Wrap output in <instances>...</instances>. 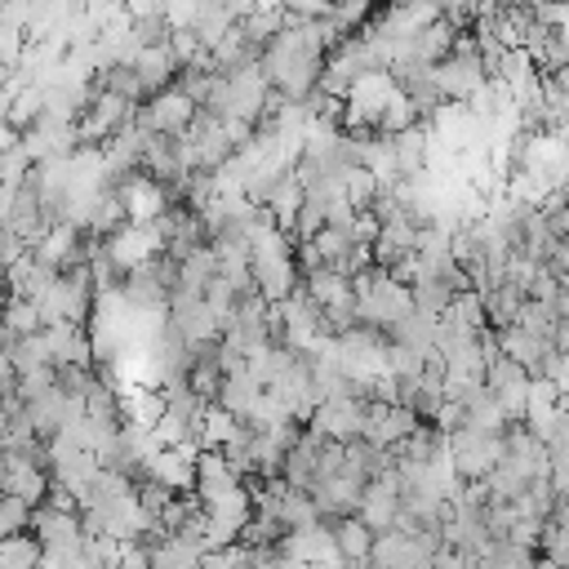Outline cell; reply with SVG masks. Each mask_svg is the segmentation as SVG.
Listing matches in <instances>:
<instances>
[{"label": "cell", "mask_w": 569, "mask_h": 569, "mask_svg": "<svg viewBox=\"0 0 569 569\" xmlns=\"http://www.w3.org/2000/svg\"><path fill=\"white\" fill-rule=\"evenodd\" d=\"M93 302H98V289H93V280H89V267L80 262V267H71V271H62L53 284H49V293L36 302V311H40V325L49 329V325H89V316H93Z\"/></svg>", "instance_id": "6da1fadb"}, {"label": "cell", "mask_w": 569, "mask_h": 569, "mask_svg": "<svg viewBox=\"0 0 569 569\" xmlns=\"http://www.w3.org/2000/svg\"><path fill=\"white\" fill-rule=\"evenodd\" d=\"M485 80H489V76H485V67H480V53H476L471 36H458L453 49H449V58L436 62V89H440L445 102H467Z\"/></svg>", "instance_id": "7a4b0ae2"}, {"label": "cell", "mask_w": 569, "mask_h": 569, "mask_svg": "<svg viewBox=\"0 0 569 569\" xmlns=\"http://www.w3.org/2000/svg\"><path fill=\"white\" fill-rule=\"evenodd\" d=\"M498 458H502V436H480L471 427H462V431L449 436V462H453V476L462 485L489 480L493 467H498Z\"/></svg>", "instance_id": "3957f363"}, {"label": "cell", "mask_w": 569, "mask_h": 569, "mask_svg": "<svg viewBox=\"0 0 569 569\" xmlns=\"http://www.w3.org/2000/svg\"><path fill=\"white\" fill-rule=\"evenodd\" d=\"M133 116H138L133 102H124V98L98 89L93 102H89V107L80 111V120H76V138H80V147H102V142H111L120 129H129Z\"/></svg>", "instance_id": "277c9868"}, {"label": "cell", "mask_w": 569, "mask_h": 569, "mask_svg": "<svg viewBox=\"0 0 569 569\" xmlns=\"http://www.w3.org/2000/svg\"><path fill=\"white\" fill-rule=\"evenodd\" d=\"M182 151H187V164L200 169V173H213V169H222V164L236 156L231 142H227L222 120L209 116V111H196V116H191V124H187V133H182Z\"/></svg>", "instance_id": "5b68a950"}, {"label": "cell", "mask_w": 569, "mask_h": 569, "mask_svg": "<svg viewBox=\"0 0 569 569\" xmlns=\"http://www.w3.org/2000/svg\"><path fill=\"white\" fill-rule=\"evenodd\" d=\"M191 116H196V107L169 84L164 93H151V98L138 107L133 124H138L147 138H182L187 124H191Z\"/></svg>", "instance_id": "8992f818"}, {"label": "cell", "mask_w": 569, "mask_h": 569, "mask_svg": "<svg viewBox=\"0 0 569 569\" xmlns=\"http://www.w3.org/2000/svg\"><path fill=\"white\" fill-rule=\"evenodd\" d=\"M365 413H369V400H320L316 413L307 418V431L333 445H351L365 436Z\"/></svg>", "instance_id": "52a82bcc"}, {"label": "cell", "mask_w": 569, "mask_h": 569, "mask_svg": "<svg viewBox=\"0 0 569 569\" xmlns=\"http://www.w3.org/2000/svg\"><path fill=\"white\" fill-rule=\"evenodd\" d=\"M27 533L40 542V551H76L84 542V529H80V511H62V507H31V520H27Z\"/></svg>", "instance_id": "ba28073f"}, {"label": "cell", "mask_w": 569, "mask_h": 569, "mask_svg": "<svg viewBox=\"0 0 569 569\" xmlns=\"http://www.w3.org/2000/svg\"><path fill=\"white\" fill-rule=\"evenodd\" d=\"M102 244H107V253L124 267V276H129V271H138L142 262H151V258H160V253H164V240H160L156 222H124V227H120V231H111Z\"/></svg>", "instance_id": "9c48e42d"}, {"label": "cell", "mask_w": 569, "mask_h": 569, "mask_svg": "<svg viewBox=\"0 0 569 569\" xmlns=\"http://www.w3.org/2000/svg\"><path fill=\"white\" fill-rule=\"evenodd\" d=\"M400 516V485H396V467L382 471L378 480L365 485L360 493V507H356V520L369 529V533H387Z\"/></svg>", "instance_id": "30bf717a"}, {"label": "cell", "mask_w": 569, "mask_h": 569, "mask_svg": "<svg viewBox=\"0 0 569 569\" xmlns=\"http://www.w3.org/2000/svg\"><path fill=\"white\" fill-rule=\"evenodd\" d=\"M0 493L18 498L22 507H40L49 498L44 462H27V458H13V453H0Z\"/></svg>", "instance_id": "8fae6325"}, {"label": "cell", "mask_w": 569, "mask_h": 569, "mask_svg": "<svg viewBox=\"0 0 569 569\" xmlns=\"http://www.w3.org/2000/svg\"><path fill=\"white\" fill-rule=\"evenodd\" d=\"M31 253H36L44 267H53V271L62 276V271H71V267L84 262V231H76L71 222L44 227V236L31 244Z\"/></svg>", "instance_id": "7c38bea8"}, {"label": "cell", "mask_w": 569, "mask_h": 569, "mask_svg": "<svg viewBox=\"0 0 569 569\" xmlns=\"http://www.w3.org/2000/svg\"><path fill=\"white\" fill-rule=\"evenodd\" d=\"M116 191H120V200H124V218H129V222H156V218H160L169 204H178V200H173V196H169L160 182H151L147 173L124 178Z\"/></svg>", "instance_id": "4fadbf2b"}, {"label": "cell", "mask_w": 569, "mask_h": 569, "mask_svg": "<svg viewBox=\"0 0 569 569\" xmlns=\"http://www.w3.org/2000/svg\"><path fill=\"white\" fill-rule=\"evenodd\" d=\"M147 480L160 485V489H169L173 498L196 493V449H160L147 462Z\"/></svg>", "instance_id": "5bb4252c"}, {"label": "cell", "mask_w": 569, "mask_h": 569, "mask_svg": "<svg viewBox=\"0 0 569 569\" xmlns=\"http://www.w3.org/2000/svg\"><path fill=\"white\" fill-rule=\"evenodd\" d=\"M413 427H418V418H413L405 405H373V400H369V413H365V440H369V445L396 449Z\"/></svg>", "instance_id": "9a60e30c"}, {"label": "cell", "mask_w": 569, "mask_h": 569, "mask_svg": "<svg viewBox=\"0 0 569 569\" xmlns=\"http://www.w3.org/2000/svg\"><path fill=\"white\" fill-rule=\"evenodd\" d=\"M236 489H240V480L227 467V458L218 449H200L196 453V498H200V507H209V502H218V498H227Z\"/></svg>", "instance_id": "2e32d148"}, {"label": "cell", "mask_w": 569, "mask_h": 569, "mask_svg": "<svg viewBox=\"0 0 569 569\" xmlns=\"http://www.w3.org/2000/svg\"><path fill=\"white\" fill-rule=\"evenodd\" d=\"M58 280L53 267H44L36 253H22L9 271H4V284H9V298H27V302H40L49 293V284Z\"/></svg>", "instance_id": "e0dca14e"}, {"label": "cell", "mask_w": 569, "mask_h": 569, "mask_svg": "<svg viewBox=\"0 0 569 569\" xmlns=\"http://www.w3.org/2000/svg\"><path fill=\"white\" fill-rule=\"evenodd\" d=\"M44 347H49V365L53 369L93 365V347H89V333L80 325H49L44 329Z\"/></svg>", "instance_id": "ac0fdd59"}, {"label": "cell", "mask_w": 569, "mask_h": 569, "mask_svg": "<svg viewBox=\"0 0 569 569\" xmlns=\"http://www.w3.org/2000/svg\"><path fill=\"white\" fill-rule=\"evenodd\" d=\"M262 396H267V387H258V382L249 378V369H240V373L222 378L218 405H222L236 422H253V418H258V409H262Z\"/></svg>", "instance_id": "d6986e66"}, {"label": "cell", "mask_w": 569, "mask_h": 569, "mask_svg": "<svg viewBox=\"0 0 569 569\" xmlns=\"http://www.w3.org/2000/svg\"><path fill=\"white\" fill-rule=\"evenodd\" d=\"M138 542L147 547L151 569H200V560H204V551L178 533H156V538H138Z\"/></svg>", "instance_id": "ffe728a7"}, {"label": "cell", "mask_w": 569, "mask_h": 569, "mask_svg": "<svg viewBox=\"0 0 569 569\" xmlns=\"http://www.w3.org/2000/svg\"><path fill=\"white\" fill-rule=\"evenodd\" d=\"M498 333V351L507 356V360H516L529 378L538 373V365H542V356L551 351V338H533V333H525V329H493Z\"/></svg>", "instance_id": "44dd1931"}, {"label": "cell", "mask_w": 569, "mask_h": 569, "mask_svg": "<svg viewBox=\"0 0 569 569\" xmlns=\"http://www.w3.org/2000/svg\"><path fill=\"white\" fill-rule=\"evenodd\" d=\"M133 76L142 80V93H147V98H151V93H164V89L178 80V62H173L169 44H164V49H142V53L133 58Z\"/></svg>", "instance_id": "7402d4cb"}, {"label": "cell", "mask_w": 569, "mask_h": 569, "mask_svg": "<svg viewBox=\"0 0 569 569\" xmlns=\"http://www.w3.org/2000/svg\"><path fill=\"white\" fill-rule=\"evenodd\" d=\"M218 280V253H213V244H204V249H196V253H187L182 262H178V289L173 293H191V298H204V289Z\"/></svg>", "instance_id": "603a6c76"}, {"label": "cell", "mask_w": 569, "mask_h": 569, "mask_svg": "<svg viewBox=\"0 0 569 569\" xmlns=\"http://www.w3.org/2000/svg\"><path fill=\"white\" fill-rule=\"evenodd\" d=\"M120 413H124V422L156 431V422L164 418V396H160V387H120Z\"/></svg>", "instance_id": "cb8c5ba5"}, {"label": "cell", "mask_w": 569, "mask_h": 569, "mask_svg": "<svg viewBox=\"0 0 569 569\" xmlns=\"http://www.w3.org/2000/svg\"><path fill=\"white\" fill-rule=\"evenodd\" d=\"M187 391L204 405H218V391H222V369H218V347H200L196 360H191V373H187Z\"/></svg>", "instance_id": "d4e9b609"}, {"label": "cell", "mask_w": 569, "mask_h": 569, "mask_svg": "<svg viewBox=\"0 0 569 569\" xmlns=\"http://www.w3.org/2000/svg\"><path fill=\"white\" fill-rule=\"evenodd\" d=\"M280 27H284V4H253V9L236 22V31H240L258 53H262V44H267Z\"/></svg>", "instance_id": "484cf974"}, {"label": "cell", "mask_w": 569, "mask_h": 569, "mask_svg": "<svg viewBox=\"0 0 569 569\" xmlns=\"http://www.w3.org/2000/svg\"><path fill=\"white\" fill-rule=\"evenodd\" d=\"M436 338H440V320L436 316H422V311H409L387 333V342H400V347H413V351H436Z\"/></svg>", "instance_id": "4316f807"}, {"label": "cell", "mask_w": 569, "mask_h": 569, "mask_svg": "<svg viewBox=\"0 0 569 569\" xmlns=\"http://www.w3.org/2000/svg\"><path fill=\"white\" fill-rule=\"evenodd\" d=\"M409 302H413V311L445 320V311H449V302H453V289H449V280H436V276H418V280L409 284Z\"/></svg>", "instance_id": "83f0119b"}, {"label": "cell", "mask_w": 569, "mask_h": 569, "mask_svg": "<svg viewBox=\"0 0 569 569\" xmlns=\"http://www.w3.org/2000/svg\"><path fill=\"white\" fill-rule=\"evenodd\" d=\"M231 27H236L231 4H196V18H191V27H187V31H196V40H200L204 49H213Z\"/></svg>", "instance_id": "f1b7e54d"}, {"label": "cell", "mask_w": 569, "mask_h": 569, "mask_svg": "<svg viewBox=\"0 0 569 569\" xmlns=\"http://www.w3.org/2000/svg\"><path fill=\"white\" fill-rule=\"evenodd\" d=\"M329 533H333V551H338V560H369L373 533H369V529H365L356 516H347V520L329 525Z\"/></svg>", "instance_id": "f546056e"}, {"label": "cell", "mask_w": 569, "mask_h": 569, "mask_svg": "<svg viewBox=\"0 0 569 569\" xmlns=\"http://www.w3.org/2000/svg\"><path fill=\"white\" fill-rule=\"evenodd\" d=\"M9 365H13V373L22 378V373H36V369H49V347H44V329L40 333H31V338H9Z\"/></svg>", "instance_id": "4dcf8cb0"}, {"label": "cell", "mask_w": 569, "mask_h": 569, "mask_svg": "<svg viewBox=\"0 0 569 569\" xmlns=\"http://www.w3.org/2000/svg\"><path fill=\"white\" fill-rule=\"evenodd\" d=\"M276 520L284 525V533L307 529V525H320L311 493H298V489H289V485H284V493H280V502H276Z\"/></svg>", "instance_id": "1f68e13d"}, {"label": "cell", "mask_w": 569, "mask_h": 569, "mask_svg": "<svg viewBox=\"0 0 569 569\" xmlns=\"http://www.w3.org/2000/svg\"><path fill=\"white\" fill-rule=\"evenodd\" d=\"M302 293H307L316 307H329V302H338V298H347V293H351V280H347V276H338L333 267H320V271L302 276Z\"/></svg>", "instance_id": "d6a6232c"}, {"label": "cell", "mask_w": 569, "mask_h": 569, "mask_svg": "<svg viewBox=\"0 0 569 569\" xmlns=\"http://www.w3.org/2000/svg\"><path fill=\"white\" fill-rule=\"evenodd\" d=\"M236 418L222 409V405H209L204 418H200V431H196V449H222L231 436H236Z\"/></svg>", "instance_id": "836d02e7"}, {"label": "cell", "mask_w": 569, "mask_h": 569, "mask_svg": "<svg viewBox=\"0 0 569 569\" xmlns=\"http://www.w3.org/2000/svg\"><path fill=\"white\" fill-rule=\"evenodd\" d=\"M0 569H40V542L27 529L4 533L0 538Z\"/></svg>", "instance_id": "e575fe53"}, {"label": "cell", "mask_w": 569, "mask_h": 569, "mask_svg": "<svg viewBox=\"0 0 569 569\" xmlns=\"http://www.w3.org/2000/svg\"><path fill=\"white\" fill-rule=\"evenodd\" d=\"M0 325H4V333H9V338H31V333H40V329H44V325H40L36 302H27V298H9V302L0 307Z\"/></svg>", "instance_id": "d590c367"}, {"label": "cell", "mask_w": 569, "mask_h": 569, "mask_svg": "<svg viewBox=\"0 0 569 569\" xmlns=\"http://www.w3.org/2000/svg\"><path fill=\"white\" fill-rule=\"evenodd\" d=\"M445 320H449V325H458V329H471V333L489 329V320H485V302H480V293H476V289L453 293V302H449Z\"/></svg>", "instance_id": "8d00e7d4"}, {"label": "cell", "mask_w": 569, "mask_h": 569, "mask_svg": "<svg viewBox=\"0 0 569 569\" xmlns=\"http://www.w3.org/2000/svg\"><path fill=\"white\" fill-rule=\"evenodd\" d=\"M556 325H560V311L551 307V302H525L520 307V316H516V329H525V333H533V338H551L556 333Z\"/></svg>", "instance_id": "74e56055"}, {"label": "cell", "mask_w": 569, "mask_h": 569, "mask_svg": "<svg viewBox=\"0 0 569 569\" xmlns=\"http://www.w3.org/2000/svg\"><path fill=\"white\" fill-rule=\"evenodd\" d=\"M31 169H36V160L27 156V147H22V142L9 147V151L0 156V187H4V191H18V187L31 178Z\"/></svg>", "instance_id": "f35d334b"}, {"label": "cell", "mask_w": 569, "mask_h": 569, "mask_svg": "<svg viewBox=\"0 0 569 569\" xmlns=\"http://www.w3.org/2000/svg\"><path fill=\"white\" fill-rule=\"evenodd\" d=\"M485 560H489L493 569H533V565H538V551L516 547V542H493V547L485 551Z\"/></svg>", "instance_id": "ab89813d"}, {"label": "cell", "mask_w": 569, "mask_h": 569, "mask_svg": "<svg viewBox=\"0 0 569 569\" xmlns=\"http://www.w3.org/2000/svg\"><path fill=\"white\" fill-rule=\"evenodd\" d=\"M538 556H547V560H556L560 569H569V533L547 520V525H542V538H538Z\"/></svg>", "instance_id": "60d3db41"}, {"label": "cell", "mask_w": 569, "mask_h": 569, "mask_svg": "<svg viewBox=\"0 0 569 569\" xmlns=\"http://www.w3.org/2000/svg\"><path fill=\"white\" fill-rule=\"evenodd\" d=\"M551 525L569 533V493H556V507H551Z\"/></svg>", "instance_id": "b9f144b4"}, {"label": "cell", "mask_w": 569, "mask_h": 569, "mask_svg": "<svg viewBox=\"0 0 569 569\" xmlns=\"http://www.w3.org/2000/svg\"><path fill=\"white\" fill-rule=\"evenodd\" d=\"M18 142H22V133H18L13 124H0V156H4L9 147H18Z\"/></svg>", "instance_id": "7bdbcfd3"}, {"label": "cell", "mask_w": 569, "mask_h": 569, "mask_svg": "<svg viewBox=\"0 0 569 569\" xmlns=\"http://www.w3.org/2000/svg\"><path fill=\"white\" fill-rule=\"evenodd\" d=\"M9 107H13V93L4 89V93H0V124H9Z\"/></svg>", "instance_id": "ee69618b"}, {"label": "cell", "mask_w": 569, "mask_h": 569, "mask_svg": "<svg viewBox=\"0 0 569 569\" xmlns=\"http://www.w3.org/2000/svg\"><path fill=\"white\" fill-rule=\"evenodd\" d=\"M0 538H4V529H0Z\"/></svg>", "instance_id": "f6af8a7d"}]
</instances>
